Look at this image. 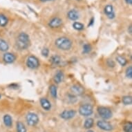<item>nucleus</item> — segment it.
Listing matches in <instances>:
<instances>
[{
	"instance_id": "4468645a",
	"label": "nucleus",
	"mask_w": 132,
	"mask_h": 132,
	"mask_svg": "<svg viewBox=\"0 0 132 132\" xmlns=\"http://www.w3.org/2000/svg\"><path fill=\"white\" fill-rule=\"evenodd\" d=\"M64 79V74L62 71H58L57 72L55 75L54 78H53V80L56 84H60L61 82H62Z\"/></svg>"
},
{
	"instance_id": "9d476101",
	"label": "nucleus",
	"mask_w": 132,
	"mask_h": 132,
	"mask_svg": "<svg viewBox=\"0 0 132 132\" xmlns=\"http://www.w3.org/2000/svg\"><path fill=\"white\" fill-rule=\"evenodd\" d=\"M104 12L105 13V15L107 16V18L109 19H110V20H113L116 16L114 11H113V7L112 5H106V6L104 7Z\"/></svg>"
},
{
	"instance_id": "c756f323",
	"label": "nucleus",
	"mask_w": 132,
	"mask_h": 132,
	"mask_svg": "<svg viewBox=\"0 0 132 132\" xmlns=\"http://www.w3.org/2000/svg\"><path fill=\"white\" fill-rule=\"evenodd\" d=\"M107 65L109 67H114L116 64H115V62L112 60H107Z\"/></svg>"
},
{
	"instance_id": "20e7f679",
	"label": "nucleus",
	"mask_w": 132,
	"mask_h": 132,
	"mask_svg": "<svg viewBox=\"0 0 132 132\" xmlns=\"http://www.w3.org/2000/svg\"><path fill=\"white\" fill-rule=\"evenodd\" d=\"M93 112V106L90 104H82L79 108V113L82 116H89Z\"/></svg>"
},
{
	"instance_id": "4be33fe9",
	"label": "nucleus",
	"mask_w": 132,
	"mask_h": 132,
	"mask_svg": "<svg viewBox=\"0 0 132 132\" xmlns=\"http://www.w3.org/2000/svg\"><path fill=\"white\" fill-rule=\"evenodd\" d=\"M16 127H17V132H26V127L22 122H18Z\"/></svg>"
},
{
	"instance_id": "9b49d317",
	"label": "nucleus",
	"mask_w": 132,
	"mask_h": 132,
	"mask_svg": "<svg viewBox=\"0 0 132 132\" xmlns=\"http://www.w3.org/2000/svg\"><path fill=\"white\" fill-rule=\"evenodd\" d=\"M62 24V20L58 17L53 18L48 22V26L52 28H59Z\"/></svg>"
},
{
	"instance_id": "a211bd4d",
	"label": "nucleus",
	"mask_w": 132,
	"mask_h": 132,
	"mask_svg": "<svg viewBox=\"0 0 132 132\" xmlns=\"http://www.w3.org/2000/svg\"><path fill=\"white\" fill-rule=\"evenodd\" d=\"M93 124H94V120H93V118H87L85 122V124H84V127H85V129H91L92 127L93 126Z\"/></svg>"
},
{
	"instance_id": "bb28decb",
	"label": "nucleus",
	"mask_w": 132,
	"mask_h": 132,
	"mask_svg": "<svg viewBox=\"0 0 132 132\" xmlns=\"http://www.w3.org/2000/svg\"><path fill=\"white\" fill-rule=\"evenodd\" d=\"M91 51V46L89 44H85L83 46V53H89Z\"/></svg>"
},
{
	"instance_id": "6e6552de",
	"label": "nucleus",
	"mask_w": 132,
	"mask_h": 132,
	"mask_svg": "<svg viewBox=\"0 0 132 132\" xmlns=\"http://www.w3.org/2000/svg\"><path fill=\"white\" fill-rule=\"evenodd\" d=\"M97 126L103 131H110L113 130V126L109 122L104 121V120H99L97 122Z\"/></svg>"
},
{
	"instance_id": "7ed1b4c3",
	"label": "nucleus",
	"mask_w": 132,
	"mask_h": 132,
	"mask_svg": "<svg viewBox=\"0 0 132 132\" xmlns=\"http://www.w3.org/2000/svg\"><path fill=\"white\" fill-rule=\"evenodd\" d=\"M97 113L100 117L104 120L110 119L113 116L111 110L105 106H99L97 108Z\"/></svg>"
},
{
	"instance_id": "423d86ee",
	"label": "nucleus",
	"mask_w": 132,
	"mask_h": 132,
	"mask_svg": "<svg viewBox=\"0 0 132 132\" xmlns=\"http://www.w3.org/2000/svg\"><path fill=\"white\" fill-rule=\"evenodd\" d=\"M26 66L29 69H35L39 67V62L36 57L30 55L26 60Z\"/></svg>"
},
{
	"instance_id": "0eeeda50",
	"label": "nucleus",
	"mask_w": 132,
	"mask_h": 132,
	"mask_svg": "<svg viewBox=\"0 0 132 132\" xmlns=\"http://www.w3.org/2000/svg\"><path fill=\"white\" fill-rule=\"evenodd\" d=\"M71 92L73 95H82L85 93V88L80 85H74L71 87Z\"/></svg>"
},
{
	"instance_id": "39448f33",
	"label": "nucleus",
	"mask_w": 132,
	"mask_h": 132,
	"mask_svg": "<svg viewBox=\"0 0 132 132\" xmlns=\"http://www.w3.org/2000/svg\"><path fill=\"white\" fill-rule=\"evenodd\" d=\"M26 120L27 124L29 126H31V127H34L36 125H37V123L39 121L38 116L35 113L32 112L28 113V114L26 115Z\"/></svg>"
},
{
	"instance_id": "1a4fd4ad",
	"label": "nucleus",
	"mask_w": 132,
	"mask_h": 132,
	"mask_svg": "<svg viewBox=\"0 0 132 132\" xmlns=\"http://www.w3.org/2000/svg\"><path fill=\"white\" fill-rule=\"evenodd\" d=\"M76 115V111L73 109L64 110L60 113V117L64 120L71 119Z\"/></svg>"
},
{
	"instance_id": "f8f14e48",
	"label": "nucleus",
	"mask_w": 132,
	"mask_h": 132,
	"mask_svg": "<svg viewBox=\"0 0 132 132\" xmlns=\"http://www.w3.org/2000/svg\"><path fill=\"white\" fill-rule=\"evenodd\" d=\"M3 60L6 64H12L16 60V56L11 53H6L3 56Z\"/></svg>"
},
{
	"instance_id": "cd10ccee",
	"label": "nucleus",
	"mask_w": 132,
	"mask_h": 132,
	"mask_svg": "<svg viewBox=\"0 0 132 132\" xmlns=\"http://www.w3.org/2000/svg\"><path fill=\"white\" fill-rule=\"evenodd\" d=\"M126 76L128 78H130L131 79L132 78V67L131 66H129V67L126 70Z\"/></svg>"
},
{
	"instance_id": "7c9ffc66",
	"label": "nucleus",
	"mask_w": 132,
	"mask_h": 132,
	"mask_svg": "<svg viewBox=\"0 0 132 132\" xmlns=\"http://www.w3.org/2000/svg\"><path fill=\"white\" fill-rule=\"evenodd\" d=\"M128 32H129V34H131V33H132V26H131V25H130V26H129V28H128Z\"/></svg>"
},
{
	"instance_id": "473e14b6",
	"label": "nucleus",
	"mask_w": 132,
	"mask_h": 132,
	"mask_svg": "<svg viewBox=\"0 0 132 132\" xmlns=\"http://www.w3.org/2000/svg\"><path fill=\"white\" fill-rule=\"evenodd\" d=\"M93 21H94V18H92V19H91V24H89V26H91V25H92V24H93Z\"/></svg>"
},
{
	"instance_id": "412c9836",
	"label": "nucleus",
	"mask_w": 132,
	"mask_h": 132,
	"mask_svg": "<svg viewBox=\"0 0 132 132\" xmlns=\"http://www.w3.org/2000/svg\"><path fill=\"white\" fill-rule=\"evenodd\" d=\"M122 103L125 105H131L132 104V97L130 95H125L122 97Z\"/></svg>"
},
{
	"instance_id": "a878e982",
	"label": "nucleus",
	"mask_w": 132,
	"mask_h": 132,
	"mask_svg": "<svg viewBox=\"0 0 132 132\" xmlns=\"http://www.w3.org/2000/svg\"><path fill=\"white\" fill-rule=\"evenodd\" d=\"M123 130L125 132H132V123L131 122H128L124 125Z\"/></svg>"
},
{
	"instance_id": "f257e3e1",
	"label": "nucleus",
	"mask_w": 132,
	"mask_h": 132,
	"mask_svg": "<svg viewBox=\"0 0 132 132\" xmlns=\"http://www.w3.org/2000/svg\"><path fill=\"white\" fill-rule=\"evenodd\" d=\"M30 46L29 35L26 32H21L16 41V46L19 50H25Z\"/></svg>"
},
{
	"instance_id": "6ab92c4d",
	"label": "nucleus",
	"mask_w": 132,
	"mask_h": 132,
	"mask_svg": "<svg viewBox=\"0 0 132 132\" xmlns=\"http://www.w3.org/2000/svg\"><path fill=\"white\" fill-rule=\"evenodd\" d=\"M49 90H50V93L51 96L53 98H55V99L57 98V88L56 86L54 85H51Z\"/></svg>"
},
{
	"instance_id": "393cba45",
	"label": "nucleus",
	"mask_w": 132,
	"mask_h": 132,
	"mask_svg": "<svg viewBox=\"0 0 132 132\" xmlns=\"http://www.w3.org/2000/svg\"><path fill=\"white\" fill-rule=\"evenodd\" d=\"M73 27L74 29H76V30H82L84 29L85 26H84V24H82V23H80V22H75L73 24Z\"/></svg>"
},
{
	"instance_id": "72a5a7b5",
	"label": "nucleus",
	"mask_w": 132,
	"mask_h": 132,
	"mask_svg": "<svg viewBox=\"0 0 132 132\" xmlns=\"http://www.w3.org/2000/svg\"><path fill=\"white\" fill-rule=\"evenodd\" d=\"M42 2H50V1H53V0H40Z\"/></svg>"
},
{
	"instance_id": "5701e85b",
	"label": "nucleus",
	"mask_w": 132,
	"mask_h": 132,
	"mask_svg": "<svg viewBox=\"0 0 132 132\" xmlns=\"http://www.w3.org/2000/svg\"><path fill=\"white\" fill-rule=\"evenodd\" d=\"M51 63H52L54 65L60 64L61 62L60 57L58 56V55H53V56L51 57Z\"/></svg>"
},
{
	"instance_id": "c85d7f7f",
	"label": "nucleus",
	"mask_w": 132,
	"mask_h": 132,
	"mask_svg": "<svg viewBox=\"0 0 132 132\" xmlns=\"http://www.w3.org/2000/svg\"><path fill=\"white\" fill-rule=\"evenodd\" d=\"M42 55L44 57H47L48 56V55H49V50L47 48H43L42 51Z\"/></svg>"
},
{
	"instance_id": "dca6fc26",
	"label": "nucleus",
	"mask_w": 132,
	"mask_h": 132,
	"mask_svg": "<svg viewBox=\"0 0 132 132\" xmlns=\"http://www.w3.org/2000/svg\"><path fill=\"white\" fill-rule=\"evenodd\" d=\"M3 120H4V123L5 126L7 127H11L13 125V119H12V117L10 115H5L3 118Z\"/></svg>"
},
{
	"instance_id": "f704fd0d",
	"label": "nucleus",
	"mask_w": 132,
	"mask_h": 132,
	"mask_svg": "<svg viewBox=\"0 0 132 132\" xmlns=\"http://www.w3.org/2000/svg\"><path fill=\"white\" fill-rule=\"evenodd\" d=\"M87 132H93V131H91V130H89V131H88Z\"/></svg>"
},
{
	"instance_id": "2eb2a0df",
	"label": "nucleus",
	"mask_w": 132,
	"mask_h": 132,
	"mask_svg": "<svg viewBox=\"0 0 132 132\" xmlns=\"http://www.w3.org/2000/svg\"><path fill=\"white\" fill-rule=\"evenodd\" d=\"M40 104L42 107L46 111H49L51 109V104L46 98L42 97L40 99Z\"/></svg>"
},
{
	"instance_id": "ddd939ff",
	"label": "nucleus",
	"mask_w": 132,
	"mask_h": 132,
	"mask_svg": "<svg viewBox=\"0 0 132 132\" xmlns=\"http://www.w3.org/2000/svg\"><path fill=\"white\" fill-rule=\"evenodd\" d=\"M67 17L71 21H76L80 18V13L77 10L72 9L68 12Z\"/></svg>"
},
{
	"instance_id": "b1692460",
	"label": "nucleus",
	"mask_w": 132,
	"mask_h": 132,
	"mask_svg": "<svg viewBox=\"0 0 132 132\" xmlns=\"http://www.w3.org/2000/svg\"><path fill=\"white\" fill-rule=\"evenodd\" d=\"M116 60L118 63H119L120 64L124 67V66H125L127 64V60H126L125 57H124L122 56H120V55H118V56L116 57Z\"/></svg>"
},
{
	"instance_id": "aec40b11",
	"label": "nucleus",
	"mask_w": 132,
	"mask_h": 132,
	"mask_svg": "<svg viewBox=\"0 0 132 132\" xmlns=\"http://www.w3.org/2000/svg\"><path fill=\"white\" fill-rule=\"evenodd\" d=\"M9 22V20L6 18V16L3 14H0V26L4 27L7 25Z\"/></svg>"
},
{
	"instance_id": "f03ea898",
	"label": "nucleus",
	"mask_w": 132,
	"mask_h": 132,
	"mask_svg": "<svg viewBox=\"0 0 132 132\" xmlns=\"http://www.w3.org/2000/svg\"><path fill=\"white\" fill-rule=\"evenodd\" d=\"M55 44L59 49L62 51H69L73 45L71 40L67 37H58L55 42Z\"/></svg>"
},
{
	"instance_id": "f3484780",
	"label": "nucleus",
	"mask_w": 132,
	"mask_h": 132,
	"mask_svg": "<svg viewBox=\"0 0 132 132\" xmlns=\"http://www.w3.org/2000/svg\"><path fill=\"white\" fill-rule=\"evenodd\" d=\"M9 49V46L6 41L4 39H0V51L2 52H6Z\"/></svg>"
},
{
	"instance_id": "2f4dec72",
	"label": "nucleus",
	"mask_w": 132,
	"mask_h": 132,
	"mask_svg": "<svg viewBox=\"0 0 132 132\" xmlns=\"http://www.w3.org/2000/svg\"><path fill=\"white\" fill-rule=\"evenodd\" d=\"M125 2L127 3L128 5H130V6H131V5L132 4V0H125Z\"/></svg>"
}]
</instances>
